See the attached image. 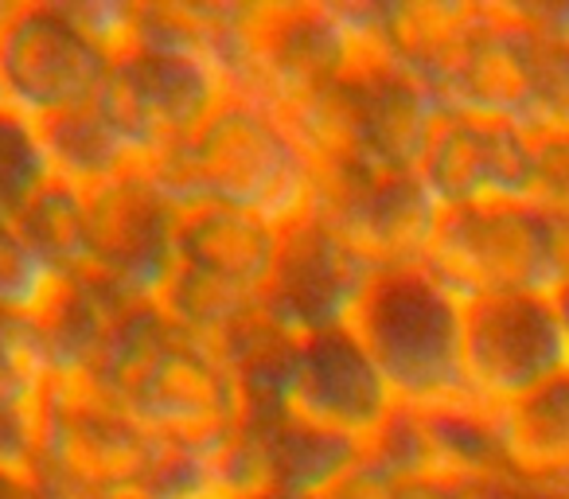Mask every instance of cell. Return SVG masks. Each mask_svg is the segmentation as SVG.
Here are the masks:
<instances>
[{
  "instance_id": "6da1fadb",
  "label": "cell",
  "mask_w": 569,
  "mask_h": 499,
  "mask_svg": "<svg viewBox=\"0 0 569 499\" xmlns=\"http://www.w3.org/2000/svg\"><path fill=\"white\" fill-rule=\"evenodd\" d=\"M348 328L387 379L398 406H437L468 395L465 297L426 262L379 266Z\"/></svg>"
},
{
  "instance_id": "7a4b0ae2",
  "label": "cell",
  "mask_w": 569,
  "mask_h": 499,
  "mask_svg": "<svg viewBox=\"0 0 569 499\" xmlns=\"http://www.w3.org/2000/svg\"><path fill=\"white\" fill-rule=\"evenodd\" d=\"M421 262L465 301L553 297L561 286V219L530 196L441 207Z\"/></svg>"
},
{
  "instance_id": "3957f363",
  "label": "cell",
  "mask_w": 569,
  "mask_h": 499,
  "mask_svg": "<svg viewBox=\"0 0 569 499\" xmlns=\"http://www.w3.org/2000/svg\"><path fill=\"white\" fill-rule=\"evenodd\" d=\"M309 214L340 230L375 266H406L426 258L437 207L421 191L413 168L356 157L309 160Z\"/></svg>"
},
{
  "instance_id": "277c9868",
  "label": "cell",
  "mask_w": 569,
  "mask_h": 499,
  "mask_svg": "<svg viewBox=\"0 0 569 499\" xmlns=\"http://www.w3.org/2000/svg\"><path fill=\"white\" fill-rule=\"evenodd\" d=\"M561 371H569V336L553 297L465 301V379L472 398L503 406Z\"/></svg>"
},
{
  "instance_id": "5b68a950",
  "label": "cell",
  "mask_w": 569,
  "mask_h": 499,
  "mask_svg": "<svg viewBox=\"0 0 569 499\" xmlns=\"http://www.w3.org/2000/svg\"><path fill=\"white\" fill-rule=\"evenodd\" d=\"M530 164L535 133L452 106H437L413 152V176L437 211L530 196Z\"/></svg>"
},
{
  "instance_id": "8992f818",
  "label": "cell",
  "mask_w": 569,
  "mask_h": 499,
  "mask_svg": "<svg viewBox=\"0 0 569 499\" xmlns=\"http://www.w3.org/2000/svg\"><path fill=\"white\" fill-rule=\"evenodd\" d=\"M375 270L379 266L363 250H356L340 230L305 211L281 227L273 270L258 305L301 340L348 328L351 309L363 297Z\"/></svg>"
},
{
  "instance_id": "52a82bcc",
  "label": "cell",
  "mask_w": 569,
  "mask_h": 499,
  "mask_svg": "<svg viewBox=\"0 0 569 499\" xmlns=\"http://www.w3.org/2000/svg\"><path fill=\"white\" fill-rule=\"evenodd\" d=\"M106 79V56L67 9H20L0 28V87L48 121L98 106Z\"/></svg>"
},
{
  "instance_id": "ba28073f",
  "label": "cell",
  "mask_w": 569,
  "mask_h": 499,
  "mask_svg": "<svg viewBox=\"0 0 569 499\" xmlns=\"http://www.w3.org/2000/svg\"><path fill=\"white\" fill-rule=\"evenodd\" d=\"M277 410L367 445L398 410L387 379L351 328L305 336Z\"/></svg>"
},
{
  "instance_id": "9c48e42d",
  "label": "cell",
  "mask_w": 569,
  "mask_h": 499,
  "mask_svg": "<svg viewBox=\"0 0 569 499\" xmlns=\"http://www.w3.org/2000/svg\"><path fill=\"white\" fill-rule=\"evenodd\" d=\"M277 238H281V227L261 214L214 203V199H196V203L176 207L168 258L258 301L273 270Z\"/></svg>"
},
{
  "instance_id": "30bf717a",
  "label": "cell",
  "mask_w": 569,
  "mask_h": 499,
  "mask_svg": "<svg viewBox=\"0 0 569 499\" xmlns=\"http://www.w3.org/2000/svg\"><path fill=\"white\" fill-rule=\"evenodd\" d=\"M491 0H379V24L406 74L433 94L460 67L483 24Z\"/></svg>"
},
{
  "instance_id": "8fae6325",
  "label": "cell",
  "mask_w": 569,
  "mask_h": 499,
  "mask_svg": "<svg viewBox=\"0 0 569 499\" xmlns=\"http://www.w3.org/2000/svg\"><path fill=\"white\" fill-rule=\"evenodd\" d=\"M418 418L421 480H483L507 468L496 406L465 395L437 406H410Z\"/></svg>"
},
{
  "instance_id": "7c38bea8",
  "label": "cell",
  "mask_w": 569,
  "mask_h": 499,
  "mask_svg": "<svg viewBox=\"0 0 569 499\" xmlns=\"http://www.w3.org/2000/svg\"><path fill=\"white\" fill-rule=\"evenodd\" d=\"M496 421L511 472L569 488V371L496 406Z\"/></svg>"
},
{
  "instance_id": "4fadbf2b",
  "label": "cell",
  "mask_w": 569,
  "mask_h": 499,
  "mask_svg": "<svg viewBox=\"0 0 569 499\" xmlns=\"http://www.w3.org/2000/svg\"><path fill=\"white\" fill-rule=\"evenodd\" d=\"M530 199H538L546 211L569 214V129L535 133Z\"/></svg>"
},
{
  "instance_id": "5bb4252c",
  "label": "cell",
  "mask_w": 569,
  "mask_h": 499,
  "mask_svg": "<svg viewBox=\"0 0 569 499\" xmlns=\"http://www.w3.org/2000/svg\"><path fill=\"white\" fill-rule=\"evenodd\" d=\"M465 496L468 499H569V488H553V483L527 480V476L503 468V472L483 476V480H468Z\"/></svg>"
},
{
  "instance_id": "9a60e30c",
  "label": "cell",
  "mask_w": 569,
  "mask_h": 499,
  "mask_svg": "<svg viewBox=\"0 0 569 499\" xmlns=\"http://www.w3.org/2000/svg\"><path fill=\"white\" fill-rule=\"evenodd\" d=\"M312 499H398V483L387 480V476L367 465V460H359L356 468L336 476V480L328 483L325 491H317Z\"/></svg>"
},
{
  "instance_id": "2e32d148",
  "label": "cell",
  "mask_w": 569,
  "mask_h": 499,
  "mask_svg": "<svg viewBox=\"0 0 569 499\" xmlns=\"http://www.w3.org/2000/svg\"><path fill=\"white\" fill-rule=\"evenodd\" d=\"M398 499H468L457 480H410L398 483Z\"/></svg>"
},
{
  "instance_id": "e0dca14e",
  "label": "cell",
  "mask_w": 569,
  "mask_h": 499,
  "mask_svg": "<svg viewBox=\"0 0 569 499\" xmlns=\"http://www.w3.org/2000/svg\"><path fill=\"white\" fill-rule=\"evenodd\" d=\"M234 499H312V496H301V491H284V488H258V491H242Z\"/></svg>"
},
{
  "instance_id": "ac0fdd59",
  "label": "cell",
  "mask_w": 569,
  "mask_h": 499,
  "mask_svg": "<svg viewBox=\"0 0 569 499\" xmlns=\"http://www.w3.org/2000/svg\"><path fill=\"white\" fill-rule=\"evenodd\" d=\"M553 305H558V317H561V325H566V336H569V278L561 281L558 289H553Z\"/></svg>"
}]
</instances>
